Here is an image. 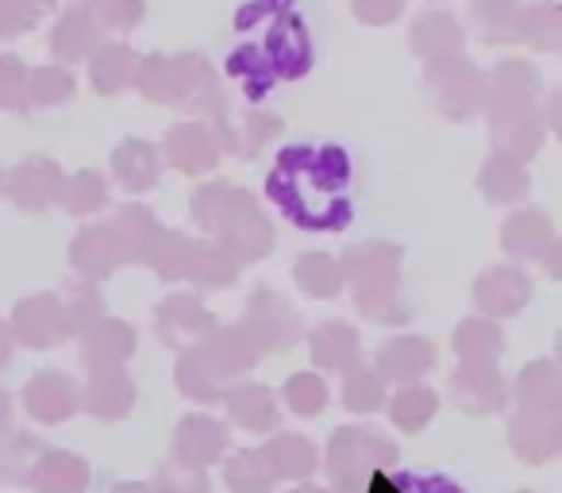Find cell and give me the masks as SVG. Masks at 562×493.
<instances>
[{
  "instance_id": "9a60e30c",
  "label": "cell",
  "mask_w": 562,
  "mask_h": 493,
  "mask_svg": "<svg viewBox=\"0 0 562 493\" xmlns=\"http://www.w3.org/2000/svg\"><path fill=\"white\" fill-rule=\"evenodd\" d=\"M86 9L101 32H132L147 16V0H89Z\"/></svg>"
},
{
  "instance_id": "7a4b0ae2",
  "label": "cell",
  "mask_w": 562,
  "mask_h": 493,
  "mask_svg": "<svg viewBox=\"0 0 562 493\" xmlns=\"http://www.w3.org/2000/svg\"><path fill=\"white\" fill-rule=\"evenodd\" d=\"M255 24L262 32V40H255V47L262 51V58L270 63L273 78H301L313 66V40H308V27L297 12V0H250L243 4L235 27Z\"/></svg>"
},
{
  "instance_id": "5b68a950",
  "label": "cell",
  "mask_w": 562,
  "mask_h": 493,
  "mask_svg": "<svg viewBox=\"0 0 562 493\" xmlns=\"http://www.w3.org/2000/svg\"><path fill=\"white\" fill-rule=\"evenodd\" d=\"M101 40H104V32L97 27V20L89 16L86 4H78V9H66L63 16H58L55 32H50V55L70 66L86 63V58L101 47Z\"/></svg>"
},
{
  "instance_id": "5bb4252c",
  "label": "cell",
  "mask_w": 562,
  "mask_h": 493,
  "mask_svg": "<svg viewBox=\"0 0 562 493\" xmlns=\"http://www.w3.org/2000/svg\"><path fill=\"white\" fill-rule=\"evenodd\" d=\"M524 298H528V285H524V278L513 274V270H493V274H485L482 285H477V301H482L490 313H513V309H520Z\"/></svg>"
},
{
  "instance_id": "3957f363",
  "label": "cell",
  "mask_w": 562,
  "mask_h": 493,
  "mask_svg": "<svg viewBox=\"0 0 562 493\" xmlns=\"http://www.w3.org/2000/svg\"><path fill=\"white\" fill-rule=\"evenodd\" d=\"M428 89H431V97H436L439 109L454 120L477 112V104L485 101V78L467 55L443 58V63H428Z\"/></svg>"
},
{
  "instance_id": "4fadbf2b",
  "label": "cell",
  "mask_w": 562,
  "mask_h": 493,
  "mask_svg": "<svg viewBox=\"0 0 562 493\" xmlns=\"http://www.w3.org/2000/svg\"><path fill=\"white\" fill-rule=\"evenodd\" d=\"M227 74H232V78L247 89V97H255V101L270 93V86L278 81L270 70V63H266L262 51H258L255 43H239V47L227 55Z\"/></svg>"
},
{
  "instance_id": "277c9868",
  "label": "cell",
  "mask_w": 562,
  "mask_h": 493,
  "mask_svg": "<svg viewBox=\"0 0 562 493\" xmlns=\"http://www.w3.org/2000/svg\"><path fill=\"white\" fill-rule=\"evenodd\" d=\"M408 47H413V55H420L424 63H443V58L462 55L467 32H462V24L451 16V12L428 9L413 20V27H408Z\"/></svg>"
},
{
  "instance_id": "6da1fadb",
  "label": "cell",
  "mask_w": 562,
  "mask_h": 493,
  "mask_svg": "<svg viewBox=\"0 0 562 493\" xmlns=\"http://www.w3.org/2000/svg\"><path fill=\"white\" fill-rule=\"evenodd\" d=\"M351 155L339 143H293L278 155L266 193L301 232H344L351 224Z\"/></svg>"
},
{
  "instance_id": "4316f807",
  "label": "cell",
  "mask_w": 562,
  "mask_h": 493,
  "mask_svg": "<svg viewBox=\"0 0 562 493\" xmlns=\"http://www.w3.org/2000/svg\"><path fill=\"white\" fill-rule=\"evenodd\" d=\"M355 347V332L339 328V324H328V328L316 336V355L324 362H344V355H351Z\"/></svg>"
},
{
  "instance_id": "8fae6325",
  "label": "cell",
  "mask_w": 562,
  "mask_h": 493,
  "mask_svg": "<svg viewBox=\"0 0 562 493\" xmlns=\"http://www.w3.org/2000/svg\"><path fill=\"white\" fill-rule=\"evenodd\" d=\"M55 186H58L55 166L43 163V158H32V163H24L12 173L9 193H12V201L24 204V209H43V204L50 201V193H55Z\"/></svg>"
},
{
  "instance_id": "1f68e13d",
  "label": "cell",
  "mask_w": 562,
  "mask_h": 493,
  "mask_svg": "<svg viewBox=\"0 0 562 493\" xmlns=\"http://www.w3.org/2000/svg\"><path fill=\"white\" fill-rule=\"evenodd\" d=\"M78 4H89V0H78Z\"/></svg>"
},
{
  "instance_id": "ac0fdd59",
  "label": "cell",
  "mask_w": 562,
  "mask_h": 493,
  "mask_svg": "<svg viewBox=\"0 0 562 493\" xmlns=\"http://www.w3.org/2000/svg\"><path fill=\"white\" fill-rule=\"evenodd\" d=\"M74 97V74L63 66H47V70L27 74V101L35 104H63Z\"/></svg>"
},
{
  "instance_id": "7402d4cb",
  "label": "cell",
  "mask_w": 562,
  "mask_h": 493,
  "mask_svg": "<svg viewBox=\"0 0 562 493\" xmlns=\"http://www.w3.org/2000/svg\"><path fill=\"white\" fill-rule=\"evenodd\" d=\"M297 278L308 293H316V298H331V293L339 290V270L331 267V259H324V255H308V259H301Z\"/></svg>"
},
{
  "instance_id": "f546056e",
  "label": "cell",
  "mask_w": 562,
  "mask_h": 493,
  "mask_svg": "<svg viewBox=\"0 0 562 493\" xmlns=\"http://www.w3.org/2000/svg\"><path fill=\"white\" fill-rule=\"evenodd\" d=\"M127 344H132V339H127V332L120 328V324H109V328H101L93 339H89L86 355H89V359H97V355H101V359H112V355H124Z\"/></svg>"
},
{
  "instance_id": "e0dca14e",
  "label": "cell",
  "mask_w": 562,
  "mask_h": 493,
  "mask_svg": "<svg viewBox=\"0 0 562 493\" xmlns=\"http://www.w3.org/2000/svg\"><path fill=\"white\" fill-rule=\"evenodd\" d=\"M116 173H120V181H124V186L147 189L150 181H155V173H158L155 150H150L147 143H124V147L116 150Z\"/></svg>"
},
{
  "instance_id": "30bf717a",
  "label": "cell",
  "mask_w": 562,
  "mask_h": 493,
  "mask_svg": "<svg viewBox=\"0 0 562 493\" xmlns=\"http://www.w3.org/2000/svg\"><path fill=\"white\" fill-rule=\"evenodd\" d=\"M166 150H170V158L178 163V170H186V173L209 170L212 158H216V143H212V135L204 132V127H193V124L173 127L170 139H166Z\"/></svg>"
},
{
  "instance_id": "603a6c76",
  "label": "cell",
  "mask_w": 562,
  "mask_h": 493,
  "mask_svg": "<svg viewBox=\"0 0 562 493\" xmlns=\"http://www.w3.org/2000/svg\"><path fill=\"white\" fill-rule=\"evenodd\" d=\"M543 239H547L543 216H516L513 224H508V232H505L508 251H516V255H531Z\"/></svg>"
},
{
  "instance_id": "d6986e66",
  "label": "cell",
  "mask_w": 562,
  "mask_h": 493,
  "mask_svg": "<svg viewBox=\"0 0 562 493\" xmlns=\"http://www.w3.org/2000/svg\"><path fill=\"white\" fill-rule=\"evenodd\" d=\"M55 324H58V309L50 298L20 305V332H24L32 344H50V339H55Z\"/></svg>"
},
{
  "instance_id": "cb8c5ba5",
  "label": "cell",
  "mask_w": 562,
  "mask_h": 493,
  "mask_svg": "<svg viewBox=\"0 0 562 493\" xmlns=\"http://www.w3.org/2000/svg\"><path fill=\"white\" fill-rule=\"evenodd\" d=\"M485 189H490V197H497V201H513V197L524 193V173L516 163H493L490 170H485Z\"/></svg>"
},
{
  "instance_id": "52a82bcc",
  "label": "cell",
  "mask_w": 562,
  "mask_h": 493,
  "mask_svg": "<svg viewBox=\"0 0 562 493\" xmlns=\"http://www.w3.org/2000/svg\"><path fill=\"white\" fill-rule=\"evenodd\" d=\"M135 74H139V55L124 43H101L89 55V78L97 93H124L127 86H135Z\"/></svg>"
},
{
  "instance_id": "2e32d148",
  "label": "cell",
  "mask_w": 562,
  "mask_h": 493,
  "mask_svg": "<svg viewBox=\"0 0 562 493\" xmlns=\"http://www.w3.org/2000/svg\"><path fill=\"white\" fill-rule=\"evenodd\" d=\"M55 9V0H0V40H16L40 27V20Z\"/></svg>"
},
{
  "instance_id": "4dcf8cb0",
  "label": "cell",
  "mask_w": 562,
  "mask_h": 493,
  "mask_svg": "<svg viewBox=\"0 0 562 493\" xmlns=\"http://www.w3.org/2000/svg\"><path fill=\"white\" fill-rule=\"evenodd\" d=\"M9 359V336H4V328H0V362Z\"/></svg>"
},
{
  "instance_id": "7c38bea8",
  "label": "cell",
  "mask_w": 562,
  "mask_h": 493,
  "mask_svg": "<svg viewBox=\"0 0 562 493\" xmlns=\"http://www.w3.org/2000/svg\"><path fill=\"white\" fill-rule=\"evenodd\" d=\"M367 493H467L454 478L431 470H401V474H370Z\"/></svg>"
},
{
  "instance_id": "9c48e42d",
  "label": "cell",
  "mask_w": 562,
  "mask_h": 493,
  "mask_svg": "<svg viewBox=\"0 0 562 493\" xmlns=\"http://www.w3.org/2000/svg\"><path fill=\"white\" fill-rule=\"evenodd\" d=\"M520 43H528L531 51H559L562 47V9L554 4V0L524 4Z\"/></svg>"
},
{
  "instance_id": "44dd1931",
  "label": "cell",
  "mask_w": 562,
  "mask_h": 493,
  "mask_svg": "<svg viewBox=\"0 0 562 493\" xmlns=\"http://www.w3.org/2000/svg\"><path fill=\"white\" fill-rule=\"evenodd\" d=\"M27 104V66L16 55H0V109Z\"/></svg>"
},
{
  "instance_id": "83f0119b",
  "label": "cell",
  "mask_w": 562,
  "mask_h": 493,
  "mask_svg": "<svg viewBox=\"0 0 562 493\" xmlns=\"http://www.w3.org/2000/svg\"><path fill=\"white\" fill-rule=\"evenodd\" d=\"M428 367V344L413 339V344H390L385 351V370H420Z\"/></svg>"
},
{
  "instance_id": "f1b7e54d",
  "label": "cell",
  "mask_w": 562,
  "mask_h": 493,
  "mask_svg": "<svg viewBox=\"0 0 562 493\" xmlns=\"http://www.w3.org/2000/svg\"><path fill=\"white\" fill-rule=\"evenodd\" d=\"M459 347L470 359H485V355L497 351V332L485 328V324H467V328L459 332Z\"/></svg>"
},
{
  "instance_id": "8992f818",
  "label": "cell",
  "mask_w": 562,
  "mask_h": 493,
  "mask_svg": "<svg viewBox=\"0 0 562 493\" xmlns=\"http://www.w3.org/2000/svg\"><path fill=\"white\" fill-rule=\"evenodd\" d=\"M520 24H524V4L520 0H474L470 4V32L485 43H520Z\"/></svg>"
},
{
  "instance_id": "ffe728a7",
  "label": "cell",
  "mask_w": 562,
  "mask_h": 493,
  "mask_svg": "<svg viewBox=\"0 0 562 493\" xmlns=\"http://www.w3.org/2000/svg\"><path fill=\"white\" fill-rule=\"evenodd\" d=\"M116 247H112V235L109 232H89L81 235L78 243V267L89 270V274H109L116 267Z\"/></svg>"
},
{
  "instance_id": "484cf974",
  "label": "cell",
  "mask_w": 562,
  "mask_h": 493,
  "mask_svg": "<svg viewBox=\"0 0 562 493\" xmlns=\"http://www.w3.org/2000/svg\"><path fill=\"white\" fill-rule=\"evenodd\" d=\"M63 204H66V209H74V212L97 209V204H104V186L93 178V173H81V178H74L70 186H66Z\"/></svg>"
},
{
  "instance_id": "ba28073f",
  "label": "cell",
  "mask_w": 562,
  "mask_h": 493,
  "mask_svg": "<svg viewBox=\"0 0 562 493\" xmlns=\"http://www.w3.org/2000/svg\"><path fill=\"white\" fill-rule=\"evenodd\" d=\"M490 86H493V109H528L539 78H536V70H531V63H524V58H505V63L493 70Z\"/></svg>"
},
{
  "instance_id": "d4e9b609",
  "label": "cell",
  "mask_w": 562,
  "mask_h": 493,
  "mask_svg": "<svg viewBox=\"0 0 562 493\" xmlns=\"http://www.w3.org/2000/svg\"><path fill=\"white\" fill-rule=\"evenodd\" d=\"M351 12L367 27H390L405 12V0H351Z\"/></svg>"
}]
</instances>
